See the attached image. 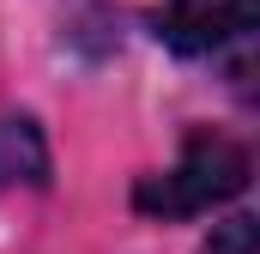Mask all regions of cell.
Masks as SVG:
<instances>
[{"instance_id":"obj_1","label":"cell","mask_w":260,"mask_h":254,"mask_svg":"<svg viewBox=\"0 0 260 254\" xmlns=\"http://www.w3.org/2000/svg\"><path fill=\"white\" fill-rule=\"evenodd\" d=\"M248 188V151L230 139V133H212V127H194L182 139V157L157 176H139L133 188V206L145 218H194V212H212L224 200Z\"/></svg>"},{"instance_id":"obj_2","label":"cell","mask_w":260,"mask_h":254,"mask_svg":"<svg viewBox=\"0 0 260 254\" xmlns=\"http://www.w3.org/2000/svg\"><path fill=\"white\" fill-rule=\"evenodd\" d=\"M254 18H260V0H164L157 37L182 55H212V49L248 37Z\"/></svg>"},{"instance_id":"obj_3","label":"cell","mask_w":260,"mask_h":254,"mask_svg":"<svg viewBox=\"0 0 260 254\" xmlns=\"http://www.w3.org/2000/svg\"><path fill=\"white\" fill-rule=\"evenodd\" d=\"M43 188L49 182V145L30 115H0V188Z\"/></svg>"},{"instance_id":"obj_4","label":"cell","mask_w":260,"mask_h":254,"mask_svg":"<svg viewBox=\"0 0 260 254\" xmlns=\"http://www.w3.org/2000/svg\"><path fill=\"white\" fill-rule=\"evenodd\" d=\"M206 254H260V242H254V218H224L218 230H212V242H206Z\"/></svg>"}]
</instances>
